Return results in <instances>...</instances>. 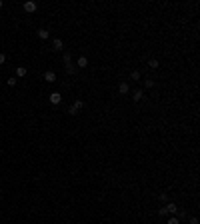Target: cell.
<instances>
[{
	"instance_id": "5bb4252c",
	"label": "cell",
	"mask_w": 200,
	"mask_h": 224,
	"mask_svg": "<svg viewBox=\"0 0 200 224\" xmlns=\"http://www.w3.org/2000/svg\"><path fill=\"white\" fill-rule=\"evenodd\" d=\"M74 72H76V66H74L72 62H70V64H66V74H70V76H72Z\"/></svg>"
},
{
	"instance_id": "4fadbf2b",
	"label": "cell",
	"mask_w": 200,
	"mask_h": 224,
	"mask_svg": "<svg viewBox=\"0 0 200 224\" xmlns=\"http://www.w3.org/2000/svg\"><path fill=\"white\" fill-rule=\"evenodd\" d=\"M148 66H150L152 70H156V68H158V66H160V62H158V60H156V58H150V60H148Z\"/></svg>"
},
{
	"instance_id": "5b68a950",
	"label": "cell",
	"mask_w": 200,
	"mask_h": 224,
	"mask_svg": "<svg viewBox=\"0 0 200 224\" xmlns=\"http://www.w3.org/2000/svg\"><path fill=\"white\" fill-rule=\"evenodd\" d=\"M60 102H62L60 92H52V94H50V104H60Z\"/></svg>"
},
{
	"instance_id": "9c48e42d",
	"label": "cell",
	"mask_w": 200,
	"mask_h": 224,
	"mask_svg": "<svg viewBox=\"0 0 200 224\" xmlns=\"http://www.w3.org/2000/svg\"><path fill=\"white\" fill-rule=\"evenodd\" d=\"M26 74H28L26 66H18V68H16V76H20V78H24Z\"/></svg>"
},
{
	"instance_id": "44dd1931",
	"label": "cell",
	"mask_w": 200,
	"mask_h": 224,
	"mask_svg": "<svg viewBox=\"0 0 200 224\" xmlns=\"http://www.w3.org/2000/svg\"><path fill=\"white\" fill-rule=\"evenodd\" d=\"M158 216H168V212H166V208H160V210H158Z\"/></svg>"
},
{
	"instance_id": "7c38bea8",
	"label": "cell",
	"mask_w": 200,
	"mask_h": 224,
	"mask_svg": "<svg viewBox=\"0 0 200 224\" xmlns=\"http://www.w3.org/2000/svg\"><path fill=\"white\" fill-rule=\"evenodd\" d=\"M72 108H74V110H76V112H78V110H82V108H84V102H82V100H74Z\"/></svg>"
},
{
	"instance_id": "cb8c5ba5",
	"label": "cell",
	"mask_w": 200,
	"mask_h": 224,
	"mask_svg": "<svg viewBox=\"0 0 200 224\" xmlns=\"http://www.w3.org/2000/svg\"><path fill=\"white\" fill-rule=\"evenodd\" d=\"M2 6H4V2H2V0H0V8H2Z\"/></svg>"
},
{
	"instance_id": "603a6c76",
	"label": "cell",
	"mask_w": 200,
	"mask_h": 224,
	"mask_svg": "<svg viewBox=\"0 0 200 224\" xmlns=\"http://www.w3.org/2000/svg\"><path fill=\"white\" fill-rule=\"evenodd\" d=\"M190 224H198V218H196V216H192V218H190Z\"/></svg>"
},
{
	"instance_id": "ffe728a7",
	"label": "cell",
	"mask_w": 200,
	"mask_h": 224,
	"mask_svg": "<svg viewBox=\"0 0 200 224\" xmlns=\"http://www.w3.org/2000/svg\"><path fill=\"white\" fill-rule=\"evenodd\" d=\"M160 200H162V202H168V194H166V192H162V194H160Z\"/></svg>"
},
{
	"instance_id": "30bf717a",
	"label": "cell",
	"mask_w": 200,
	"mask_h": 224,
	"mask_svg": "<svg viewBox=\"0 0 200 224\" xmlns=\"http://www.w3.org/2000/svg\"><path fill=\"white\" fill-rule=\"evenodd\" d=\"M48 36H50V32H48V30H44V28H40V30H38V38H40V40H46Z\"/></svg>"
},
{
	"instance_id": "3957f363",
	"label": "cell",
	"mask_w": 200,
	"mask_h": 224,
	"mask_svg": "<svg viewBox=\"0 0 200 224\" xmlns=\"http://www.w3.org/2000/svg\"><path fill=\"white\" fill-rule=\"evenodd\" d=\"M164 208H166V212H168V214H170V216H174V214L178 212V206L174 204V202H168V204L164 206Z\"/></svg>"
},
{
	"instance_id": "2e32d148",
	"label": "cell",
	"mask_w": 200,
	"mask_h": 224,
	"mask_svg": "<svg viewBox=\"0 0 200 224\" xmlns=\"http://www.w3.org/2000/svg\"><path fill=\"white\" fill-rule=\"evenodd\" d=\"M166 224H180V220H178L176 216H170V218H168V222H166Z\"/></svg>"
},
{
	"instance_id": "6da1fadb",
	"label": "cell",
	"mask_w": 200,
	"mask_h": 224,
	"mask_svg": "<svg viewBox=\"0 0 200 224\" xmlns=\"http://www.w3.org/2000/svg\"><path fill=\"white\" fill-rule=\"evenodd\" d=\"M22 8H24L26 12H36V8H38V4H36L34 0H28V2H24V4H22Z\"/></svg>"
},
{
	"instance_id": "7402d4cb",
	"label": "cell",
	"mask_w": 200,
	"mask_h": 224,
	"mask_svg": "<svg viewBox=\"0 0 200 224\" xmlns=\"http://www.w3.org/2000/svg\"><path fill=\"white\" fill-rule=\"evenodd\" d=\"M4 62H6V54L0 52V64H4Z\"/></svg>"
},
{
	"instance_id": "8992f818",
	"label": "cell",
	"mask_w": 200,
	"mask_h": 224,
	"mask_svg": "<svg viewBox=\"0 0 200 224\" xmlns=\"http://www.w3.org/2000/svg\"><path fill=\"white\" fill-rule=\"evenodd\" d=\"M118 92L120 94H128V92H130V86H128L126 82H120V84H118Z\"/></svg>"
},
{
	"instance_id": "d6986e66",
	"label": "cell",
	"mask_w": 200,
	"mask_h": 224,
	"mask_svg": "<svg viewBox=\"0 0 200 224\" xmlns=\"http://www.w3.org/2000/svg\"><path fill=\"white\" fill-rule=\"evenodd\" d=\"M176 218H178V220H182V218H186V212H184V210H178V216H176Z\"/></svg>"
},
{
	"instance_id": "e0dca14e",
	"label": "cell",
	"mask_w": 200,
	"mask_h": 224,
	"mask_svg": "<svg viewBox=\"0 0 200 224\" xmlns=\"http://www.w3.org/2000/svg\"><path fill=\"white\" fill-rule=\"evenodd\" d=\"M130 78H132V80H140V72H138V70H134V72L130 74Z\"/></svg>"
},
{
	"instance_id": "7a4b0ae2",
	"label": "cell",
	"mask_w": 200,
	"mask_h": 224,
	"mask_svg": "<svg viewBox=\"0 0 200 224\" xmlns=\"http://www.w3.org/2000/svg\"><path fill=\"white\" fill-rule=\"evenodd\" d=\"M62 48H64V42H62L60 38H54L52 40V50H54V52H60Z\"/></svg>"
},
{
	"instance_id": "277c9868",
	"label": "cell",
	"mask_w": 200,
	"mask_h": 224,
	"mask_svg": "<svg viewBox=\"0 0 200 224\" xmlns=\"http://www.w3.org/2000/svg\"><path fill=\"white\" fill-rule=\"evenodd\" d=\"M44 80H46V82H56V72H54V70H46V72H44Z\"/></svg>"
},
{
	"instance_id": "9a60e30c",
	"label": "cell",
	"mask_w": 200,
	"mask_h": 224,
	"mask_svg": "<svg viewBox=\"0 0 200 224\" xmlns=\"http://www.w3.org/2000/svg\"><path fill=\"white\" fill-rule=\"evenodd\" d=\"M16 82H18V80H16V78H12V76H10V78L6 80V84L10 86V88H14V86H16Z\"/></svg>"
},
{
	"instance_id": "ba28073f",
	"label": "cell",
	"mask_w": 200,
	"mask_h": 224,
	"mask_svg": "<svg viewBox=\"0 0 200 224\" xmlns=\"http://www.w3.org/2000/svg\"><path fill=\"white\" fill-rule=\"evenodd\" d=\"M142 96H144V92H142L140 88L132 92V100H134V102H140V100H142Z\"/></svg>"
},
{
	"instance_id": "8fae6325",
	"label": "cell",
	"mask_w": 200,
	"mask_h": 224,
	"mask_svg": "<svg viewBox=\"0 0 200 224\" xmlns=\"http://www.w3.org/2000/svg\"><path fill=\"white\" fill-rule=\"evenodd\" d=\"M62 62H64V64H70V62H72V54L64 52V54H62Z\"/></svg>"
},
{
	"instance_id": "52a82bcc",
	"label": "cell",
	"mask_w": 200,
	"mask_h": 224,
	"mask_svg": "<svg viewBox=\"0 0 200 224\" xmlns=\"http://www.w3.org/2000/svg\"><path fill=\"white\" fill-rule=\"evenodd\" d=\"M76 66H78V68H86L88 66V58L86 56H80V58L76 60Z\"/></svg>"
},
{
	"instance_id": "ac0fdd59",
	"label": "cell",
	"mask_w": 200,
	"mask_h": 224,
	"mask_svg": "<svg viewBox=\"0 0 200 224\" xmlns=\"http://www.w3.org/2000/svg\"><path fill=\"white\" fill-rule=\"evenodd\" d=\"M144 86H146V88H152V86H154V80H150V78L144 80Z\"/></svg>"
}]
</instances>
